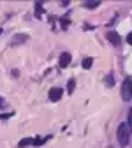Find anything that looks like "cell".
<instances>
[{"instance_id": "ffe728a7", "label": "cell", "mask_w": 132, "mask_h": 148, "mask_svg": "<svg viewBox=\"0 0 132 148\" xmlns=\"http://www.w3.org/2000/svg\"><path fill=\"white\" fill-rule=\"evenodd\" d=\"M0 35H2V28H0Z\"/></svg>"}, {"instance_id": "9a60e30c", "label": "cell", "mask_w": 132, "mask_h": 148, "mask_svg": "<svg viewBox=\"0 0 132 148\" xmlns=\"http://www.w3.org/2000/svg\"><path fill=\"white\" fill-rule=\"evenodd\" d=\"M74 88H76V79H74V78H70V79L67 81V94H72V92H74Z\"/></svg>"}, {"instance_id": "4fadbf2b", "label": "cell", "mask_w": 132, "mask_h": 148, "mask_svg": "<svg viewBox=\"0 0 132 148\" xmlns=\"http://www.w3.org/2000/svg\"><path fill=\"white\" fill-rule=\"evenodd\" d=\"M125 123H127V127H129V132L132 134V108L127 111V122H125Z\"/></svg>"}, {"instance_id": "5b68a950", "label": "cell", "mask_w": 132, "mask_h": 148, "mask_svg": "<svg viewBox=\"0 0 132 148\" xmlns=\"http://www.w3.org/2000/svg\"><path fill=\"white\" fill-rule=\"evenodd\" d=\"M70 62H72L70 53H69V51H64V53L60 55V58H58V65H60V69H65V67H69V65H70Z\"/></svg>"}, {"instance_id": "8992f818", "label": "cell", "mask_w": 132, "mask_h": 148, "mask_svg": "<svg viewBox=\"0 0 132 148\" xmlns=\"http://www.w3.org/2000/svg\"><path fill=\"white\" fill-rule=\"evenodd\" d=\"M27 41H28V35H27V34H16V35L12 37L11 44H12V46H18V44H23V42H27Z\"/></svg>"}, {"instance_id": "277c9868", "label": "cell", "mask_w": 132, "mask_h": 148, "mask_svg": "<svg viewBox=\"0 0 132 148\" xmlns=\"http://www.w3.org/2000/svg\"><path fill=\"white\" fill-rule=\"evenodd\" d=\"M62 95H64V90L58 88V86H53V88L48 92V97H49L51 102H58V101L62 99Z\"/></svg>"}, {"instance_id": "8fae6325", "label": "cell", "mask_w": 132, "mask_h": 148, "mask_svg": "<svg viewBox=\"0 0 132 148\" xmlns=\"http://www.w3.org/2000/svg\"><path fill=\"white\" fill-rule=\"evenodd\" d=\"M69 14H70V12H67L64 18H60V27H62L64 30H67V28H69V25H70V21H69Z\"/></svg>"}, {"instance_id": "9c48e42d", "label": "cell", "mask_w": 132, "mask_h": 148, "mask_svg": "<svg viewBox=\"0 0 132 148\" xmlns=\"http://www.w3.org/2000/svg\"><path fill=\"white\" fill-rule=\"evenodd\" d=\"M32 143H34L32 138H23L20 143H18V148H28V146H32Z\"/></svg>"}, {"instance_id": "3957f363", "label": "cell", "mask_w": 132, "mask_h": 148, "mask_svg": "<svg viewBox=\"0 0 132 148\" xmlns=\"http://www.w3.org/2000/svg\"><path fill=\"white\" fill-rule=\"evenodd\" d=\"M106 39L115 46V48H118L120 44H122V37L118 35V32H115V30H109L107 34H106Z\"/></svg>"}, {"instance_id": "6da1fadb", "label": "cell", "mask_w": 132, "mask_h": 148, "mask_svg": "<svg viewBox=\"0 0 132 148\" xmlns=\"http://www.w3.org/2000/svg\"><path fill=\"white\" fill-rule=\"evenodd\" d=\"M116 138H118V143H120L122 146H127V145H129V141H130V132H129V127H127L125 122H122V123L118 125V129H116Z\"/></svg>"}, {"instance_id": "5bb4252c", "label": "cell", "mask_w": 132, "mask_h": 148, "mask_svg": "<svg viewBox=\"0 0 132 148\" xmlns=\"http://www.w3.org/2000/svg\"><path fill=\"white\" fill-rule=\"evenodd\" d=\"M104 83H106V86H113V85H115V76H113V72H109L107 74V76H106V79H104Z\"/></svg>"}, {"instance_id": "52a82bcc", "label": "cell", "mask_w": 132, "mask_h": 148, "mask_svg": "<svg viewBox=\"0 0 132 148\" xmlns=\"http://www.w3.org/2000/svg\"><path fill=\"white\" fill-rule=\"evenodd\" d=\"M99 5H101V0H85L83 2V7H86V9H95Z\"/></svg>"}, {"instance_id": "7c38bea8", "label": "cell", "mask_w": 132, "mask_h": 148, "mask_svg": "<svg viewBox=\"0 0 132 148\" xmlns=\"http://www.w3.org/2000/svg\"><path fill=\"white\" fill-rule=\"evenodd\" d=\"M49 138H51V136H46V138H35L32 145H34V146H42V145H44V143H46Z\"/></svg>"}, {"instance_id": "ba28073f", "label": "cell", "mask_w": 132, "mask_h": 148, "mask_svg": "<svg viewBox=\"0 0 132 148\" xmlns=\"http://www.w3.org/2000/svg\"><path fill=\"white\" fill-rule=\"evenodd\" d=\"M92 65H93V58H92V57H85L83 62H81V67H83L85 71H88V69H92Z\"/></svg>"}, {"instance_id": "30bf717a", "label": "cell", "mask_w": 132, "mask_h": 148, "mask_svg": "<svg viewBox=\"0 0 132 148\" xmlns=\"http://www.w3.org/2000/svg\"><path fill=\"white\" fill-rule=\"evenodd\" d=\"M42 14H44L42 4H41V2H35V18H37V20H41V18H42Z\"/></svg>"}, {"instance_id": "7a4b0ae2", "label": "cell", "mask_w": 132, "mask_h": 148, "mask_svg": "<svg viewBox=\"0 0 132 148\" xmlns=\"http://www.w3.org/2000/svg\"><path fill=\"white\" fill-rule=\"evenodd\" d=\"M120 94H122V99H123L125 102H129V101L132 99V78H130V76H127V78L123 79Z\"/></svg>"}, {"instance_id": "2e32d148", "label": "cell", "mask_w": 132, "mask_h": 148, "mask_svg": "<svg viewBox=\"0 0 132 148\" xmlns=\"http://www.w3.org/2000/svg\"><path fill=\"white\" fill-rule=\"evenodd\" d=\"M11 116H14V113H0V120H7Z\"/></svg>"}, {"instance_id": "e0dca14e", "label": "cell", "mask_w": 132, "mask_h": 148, "mask_svg": "<svg viewBox=\"0 0 132 148\" xmlns=\"http://www.w3.org/2000/svg\"><path fill=\"white\" fill-rule=\"evenodd\" d=\"M83 30H93V25H90V23H85V25H83Z\"/></svg>"}, {"instance_id": "d6986e66", "label": "cell", "mask_w": 132, "mask_h": 148, "mask_svg": "<svg viewBox=\"0 0 132 148\" xmlns=\"http://www.w3.org/2000/svg\"><path fill=\"white\" fill-rule=\"evenodd\" d=\"M4 106H5V101H4V99H2V97H0V109H2V108H4Z\"/></svg>"}, {"instance_id": "ac0fdd59", "label": "cell", "mask_w": 132, "mask_h": 148, "mask_svg": "<svg viewBox=\"0 0 132 148\" xmlns=\"http://www.w3.org/2000/svg\"><path fill=\"white\" fill-rule=\"evenodd\" d=\"M127 44H130V46H132V32H130V34H127Z\"/></svg>"}]
</instances>
